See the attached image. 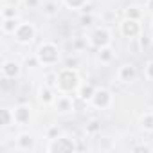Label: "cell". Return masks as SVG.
Instances as JSON below:
<instances>
[{"label":"cell","mask_w":153,"mask_h":153,"mask_svg":"<svg viewBox=\"0 0 153 153\" xmlns=\"http://www.w3.org/2000/svg\"><path fill=\"white\" fill-rule=\"evenodd\" d=\"M94 92H96V87H94L92 83H81L76 94H78V97H79L81 101H90L92 96H94Z\"/></svg>","instance_id":"4fadbf2b"},{"label":"cell","mask_w":153,"mask_h":153,"mask_svg":"<svg viewBox=\"0 0 153 153\" xmlns=\"http://www.w3.org/2000/svg\"><path fill=\"white\" fill-rule=\"evenodd\" d=\"M36 56L42 65H56L59 59V49L54 42H43L38 45Z\"/></svg>","instance_id":"7a4b0ae2"},{"label":"cell","mask_w":153,"mask_h":153,"mask_svg":"<svg viewBox=\"0 0 153 153\" xmlns=\"http://www.w3.org/2000/svg\"><path fill=\"white\" fill-rule=\"evenodd\" d=\"M146 9L153 13V0H146Z\"/></svg>","instance_id":"1f68e13d"},{"label":"cell","mask_w":153,"mask_h":153,"mask_svg":"<svg viewBox=\"0 0 153 153\" xmlns=\"http://www.w3.org/2000/svg\"><path fill=\"white\" fill-rule=\"evenodd\" d=\"M144 76H146V79L153 81V59L146 63V68H144Z\"/></svg>","instance_id":"484cf974"},{"label":"cell","mask_w":153,"mask_h":153,"mask_svg":"<svg viewBox=\"0 0 153 153\" xmlns=\"http://www.w3.org/2000/svg\"><path fill=\"white\" fill-rule=\"evenodd\" d=\"M74 47H76V49H83V47H87V42L81 40V38H78V40L74 42Z\"/></svg>","instance_id":"83f0119b"},{"label":"cell","mask_w":153,"mask_h":153,"mask_svg":"<svg viewBox=\"0 0 153 153\" xmlns=\"http://www.w3.org/2000/svg\"><path fill=\"white\" fill-rule=\"evenodd\" d=\"M63 2H65V6L68 9H81L88 0H63Z\"/></svg>","instance_id":"44dd1931"},{"label":"cell","mask_w":153,"mask_h":153,"mask_svg":"<svg viewBox=\"0 0 153 153\" xmlns=\"http://www.w3.org/2000/svg\"><path fill=\"white\" fill-rule=\"evenodd\" d=\"M2 16L4 18H16L18 16V11L15 6H4L2 7Z\"/></svg>","instance_id":"7402d4cb"},{"label":"cell","mask_w":153,"mask_h":153,"mask_svg":"<svg viewBox=\"0 0 153 153\" xmlns=\"http://www.w3.org/2000/svg\"><path fill=\"white\" fill-rule=\"evenodd\" d=\"M117 78H119L121 83H130V81H133L137 78V68L131 63H124L117 70Z\"/></svg>","instance_id":"30bf717a"},{"label":"cell","mask_w":153,"mask_h":153,"mask_svg":"<svg viewBox=\"0 0 153 153\" xmlns=\"http://www.w3.org/2000/svg\"><path fill=\"white\" fill-rule=\"evenodd\" d=\"M140 126L146 131H153V112H148L140 117Z\"/></svg>","instance_id":"2e32d148"},{"label":"cell","mask_w":153,"mask_h":153,"mask_svg":"<svg viewBox=\"0 0 153 153\" xmlns=\"http://www.w3.org/2000/svg\"><path fill=\"white\" fill-rule=\"evenodd\" d=\"M67 67H70V68H76V67H78V59H67Z\"/></svg>","instance_id":"4dcf8cb0"},{"label":"cell","mask_w":153,"mask_h":153,"mask_svg":"<svg viewBox=\"0 0 153 153\" xmlns=\"http://www.w3.org/2000/svg\"><path fill=\"white\" fill-rule=\"evenodd\" d=\"M13 115H15V123L18 126H25L31 121V106L29 105H18V106H15Z\"/></svg>","instance_id":"9c48e42d"},{"label":"cell","mask_w":153,"mask_h":153,"mask_svg":"<svg viewBox=\"0 0 153 153\" xmlns=\"http://www.w3.org/2000/svg\"><path fill=\"white\" fill-rule=\"evenodd\" d=\"M151 31H153V22H151Z\"/></svg>","instance_id":"836d02e7"},{"label":"cell","mask_w":153,"mask_h":153,"mask_svg":"<svg viewBox=\"0 0 153 153\" xmlns=\"http://www.w3.org/2000/svg\"><path fill=\"white\" fill-rule=\"evenodd\" d=\"M58 4L56 2H47V4H43V15L45 16H56L58 15Z\"/></svg>","instance_id":"ffe728a7"},{"label":"cell","mask_w":153,"mask_h":153,"mask_svg":"<svg viewBox=\"0 0 153 153\" xmlns=\"http://www.w3.org/2000/svg\"><path fill=\"white\" fill-rule=\"evenodd\" d=\"M11 124H15L13 110H9V108H2V126H11Z\"/></svg>","instance_id":"d6986e66"},{"label":"cell","mask_w":153,"mask_h":153,"mask_svg":"<svg viewBox=\"0 0 153 153\" xmlns=\"http://www.w3.org/2000/svg\"><path fill=\"white\" fill-rule=\"evenodd\" d=\"M54 137H58V128H51L47 133V139H54Z\"/></svg>","instance_id":"f546056e"},{"label":"cell","mask_w":153,"mask_h":153,"mask_svg":"<svg viewBox=\"0 0 153 153\" xmlns=\"http://www.w3.org/2000/svg\"><path fill=\"white\" fill-rule=\"evenodd\" d=\"M153 148H149V146H146V144H139V146H135V148H131V151H151Z\"/></svg>","instance_id":"4316f807"},{"label":"cell","mask_w":153,"mask_h":153,"mask_svg":"<svg viewBox=\"0 0 153 153\" xmlns=\"http://www.w3.org/2000/svg\"><path fill=\"white\" fill-rule=\"evenodd\" d=\"M112 43V34L106 27H97L92 34H90V45L96 47L97 51L103 47H108Z\"/></svg>","instance_id":"277c9868"},{"label":"cell","mask_w":153,"mask_h":153,"mask_svg":"<svg viewBox=\"0 0 153 153\" xmlns=\"http://www.w3.org/2000/svg\"><path fill=\"white\" fill-rule=\"evenodd\" d=\"M34 34H36L34 25L29 24V22H22V24L18 25V29L15 31L13 36H15V40H16L18 43H31L33 38H34Z\"/></svg>","instance_id":"5b68a950"},{"label":"cell","mask_w":153,"mask_h":153,"mask_svg":"<svg viewBox=\"0 0 153 153\" xmlns=\"http://www.w3.org/2000/svg\"><path fill=\"white\" fill-rule=\"evenodd\" d=\"M16 146H18V149H22V151H29V149H33V148H34V139H33V135H29V133H22V135H18V139H16Z\"/></svg>","instance_id":"5bb4252c"},{"label":"cell","mask_w":153,"mask_h":153,"mask_svg":"<svg viewBox=\"0 0 153 153\" xmlns=\"http://www.w3.org/2000/svg\"><path fill=\"white\" fill-rule=\"evenodd\" d=\"M99 59H101V63H110V61L114 59V51H112L110 45L99 49Z\"/></svg>","instance_id":"ac0fdd59"},{"label":"cell","mask_w":153,"mask_h":153,"mask_svg":"<svg viewBox=\"0 0 153 153\" xmlns=\"http://www.w3.org/2000/svg\"><path fill=\"white\" fill-rule=\"evenodd\" d=\"M18 74H20V63L18 61L7 59V61L2 63V76H4V78L11 79V78H16Z\"/></svg>","instance_id":"7c38bea8"},{"label":"cell","mask_w":153,"mask_h":153,"mask_svg":"<svg viewBox=\"0 0 153 153\" xmlns=\"http://www.w3.org/2000/svg\"><path fill=\"white\" fill-rule=\"evenodd\" d=\"M92 22H94V16H92V13H83V15H81V18H79V24H81L83 27H88V25H92Z\"/></svg>","instance_id":"cb8c5ba5"},{"label":"cell","mask_w":153,"mask_h":153,"mask_svg":"<svg viewBox=\"0 0 153 153\" xmlns=\"http://www.w3.org/2000/svg\"><path fill=\"white\" fill-rule=\"evenodd\" d=\"M49 153H70V151H76L78 146H76L74 139L70 137H63V135H58L54 139H49V144L45 148Z\"/></svg>","instance_id":"3957f363"},{"label":"cell","mask_w":153,"mask_h":153,"mask_svg":"<svg viewBox=\"0 0 153 153\" xmlns=\"http://www.w3.org/2000/svg\"><path fill=\"white\" fill-rule=\"evenodd\" d=\"M124 18L140 20V18H142V11H140V7H137V6H130V7H126V11H124Z\"/></svg>","instance_id":"e0dca14e"},{"label":"cell","mask_w":153,"mask_h":153,"mask_svg":"<svg viewBox=\"0 0 153 153\" xmlns=\"http://www.w3.org/2000/svg\"><path fill=\"white\" fill-rule=\"evenodd\" d=\"M81 85L79 79V74L76 68L65 67L59 72H56V90L61 94H72V92H78Z\"/></svg>","instance_id":"6da1fadb"},{"label":"cell","mask_w":153,"mask_h":153,"mask_svg":"<svg viewBox=\"0 0 153 153\" xmlns=\"http://www.w3.org/2000/svg\"><path fill=\"white\" fill-rule=\"evenodd\" d=\"M149 49H151V51H153V38H151V45H149Z\"/></svg>","instance_id":"d6a6232c"},{"label":"cell","mask_w":153,"mask_h":153,"mask_svg":"<svg viewBox=\"0 0 153 153\" xmlns=\"http://www.w3.org/2000/svg\"><path fill=\"white\" fill-rule=\"evenodd\" d=\"M52 106H54V110H56L58 114H70V112L74 110V101L70 99L68 94H61V92H59V96L54 97Z\"/></svg>","instance_id":"ba28073f"},{"label":"cell","mask_w":153,"mask_h":153,"mask_svg":"<svg viewBox=\"0 0 153 153\" xmlns=\"http://www.w3.org/2000/svg\"><path fill=\"white\" fill-rule=\"evenodd\" d=\"M97 131H101L99 121H90V123L87 124V133H97Z\"/></svg>","instance_id":"d4e9b609"},{"label":"cell","mask_w":153,"mask_h":153,"mask_svg":"<svg viewBox=\"0 0 153 153\" xmlns=\"http://www.w3.org/2000/svg\"><path fill=\"white\" fill-rule=\"evenodd\" d=\"M121 34L124 38H137L140 34V20L124 18L121 22Z\"/></svg>","instance_id":"52a82bcc"},{"label":"cell","mask_w":153,"mask_h":153,"mask_svg":"<svg viewBox=\"0 0 153 153\" xmlns=\"http://www.w3.org/2000/svg\"><path fill=\"white\" fill-rule=\"evenodd\" d=\"M54 97H56V96H54V87L43 83V85L38 88V101H40L42 105H52Z\"/></svg>","instance_id":"8fae6325"},{"label":"cell","mask_w":153,"mask_h":153,"mask_svg":"<svg viewBox=\"0 0 153 153\" xmlns=\"http://www.w3.org/2000/svg\"><path fill=\"white\" fill-rule=\"evenodd\" d=\"M22 22H18V16L16 18H4V24H2V31L6 34H15V31L18 29Z\"/></svg>","instance_id":"9a60e30c"},{"label":"cell","mask_w":153,"mask_h":153,"mask_svg":"<svg viewBox=\"0 0 153 153\" xmlns=\"http://www.w3.org/2000/svg\"><path fill=\"white\" fill-rule=\"evenodd\" d=\"M24 2H25L27 7H36V6L40 4V0H24Z\"/></svg>","instance_id":"f1b7e54d"},{"label":"cell","mask_w":153,"mask_h":153,"mask_svg":"<svg viewBox=\"0 0 153 153\" xmlns=\"http://www.w3.org/2000/svg\"><path fill=\"white\" fill-rule=\"evenodd\" d=\"M40 65H42V63H40V59H38L36 54L25 58V67H27V68H36V67H40Z\"/></svg>","instance_id":"603a6c76"},{"label":"cell","mask_w":153,"mask_h":153,"mask_svg":"<svg viewBox=\"0 0 153 153\" xmlns=\"http://www.w3.org/2000/svg\"><path fill=\"white\" fill-rule=\"evenodd\" d=\"M112 101H114V96H112V92L106 90V88H96V92H94V96H92V99H90V103H92L96 108H99V110L108 108V106L112 105Z\"/></svg>","instance_id":"8992f818"}]
</instances>
